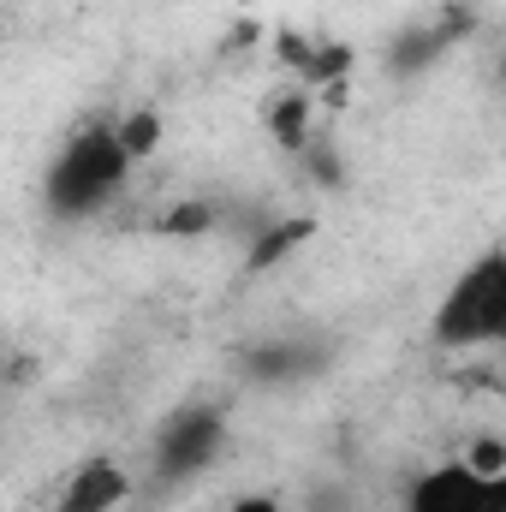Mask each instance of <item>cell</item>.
Instances as JSON below:
<instances>
[{"instance_id":"9c48e42d","label":"cell","mask_w":506,"mask_h":512,"mask_svg":"<svg viewBox=\"0 0 506 512\" xmlns=\"http://www.w3.org/2000/svg\"><path fill=\"white\" fill-rule=\"evenodd\" d=\"M310 233V221H292V227H280V233H268L262 245L251 251V268H268V262H280V251H292L298 239Z\"/></svg>"},{"instance_id":"8fae6325","label":"cell","mask_w":506,"mask_h":512,"mask_svg":"<svg viewBox=\"0 0 506 512\" xmlns=\"http://www.w3.org/2000/svg\"><path fill=\"white\" fill-rule=\"evenodd\" d=\"M227 512H280V501H274V495H239Z\"/></svg>"},{"instance_id":"ba28073f","label":"cell","mask_w":506,"mask_h":512,"mask_svg":"<svg viewBox=\"0 0 506 512\" xmlns=\"http://www.w3.org/2000/svg\"><path fill=\"white\" fill-rule=\"evenodd\" d=\"M459 459H465L471 471H483V477H506V441L501 435H477Z\"/></svg>"},{"instance_id":"8992f818","label":"cell","mask_w":506,"mask_h":512,"mask_svg":"<svg viewBox=\"0 0 506 512\" xmlns=\"http://www.w3.org/2000/svg\"><path fill=\"white\" fill-rule=\"evenodd\" d=\"M268 126H274V137H280L286 149H304V143H310V126H316L310 96H280L274 114H268Z\"/></svg>"},{"instance_id":"30bf717a","label":"cell","mask_w":506,"mask_h":512,"mask_svg":"<svg viewBox=\"0 0 506 512\" xmlns=\"http://www.w3.org/2000/svg\"><path fill=\"white\" fill-rule=\"evenodd\" d=\"M209 221H215V209H209V203H179L161 227H167V233H203Z\"/></svg>"},{"instance_id":"5b68a950","label":"cell","mask_w":506,"mask_h":512,"mask_svg":"<svg viewBox=\"0 0 506 512\" xmlns=\"http://www.w3.org/2000/svg\"><path fill=\"white\" fill-rule=\"evenodd\" d=\"M131 495V471L126 465H114V459H90V465H78L72 477H66V489H60V501L54 512H120Z\"/></svg>"},{"instance_id":"277c9868","label":"cell","mask_w":506,"mask_h":512,"mask_svg":"<svg viewBox=\"0 0 506 512\" xmlns=\"http://www.w3.org/2000/svg\"><path fill=\"white\" fill-rule=\"evenodd\" d=\"M221 441H227V417L215 405H185V411H173V423L155 441V471L167 483H185L221 453Z\"/></svg>"},{"instance_id":"6da1fadb","label":"cell","mask_w":506,"mask_h":512,"mask_svg":"<svg viewBox=\"0 0 506 512\" xmlns=\"http://www.w3.org/2000/svg\"><path fill=\"white\" fill-rule=\"evenodd\" d=\"M126 173H131V161L120 149V137H114V126H90L48 161L42 197H48L54 215H90V209H102L126 185Z\"/></svg>"},{"instance_id":"7a4b0ae2","label":"cell","mask_w":506,"mask_h":512,"mask_svg":"<svg viewBox=\"0 0 506 512\" xmlns=\"http://www.w3.org/2000/svg\"><path fill=\"white\" fill-rule=\"evenodd\" d=\"M506 334V256H477L441 298L435 310V346L447 352H471V346H495Z\"/></svg>"},{"instance_id":"3957f363","label":"cell","mask_w":506,"mask_h":512,"mask_svg":"<svg viewBox=\"0 0 506 512\" xmlns=\"http://www.w3.org/2000/svg\"><path fill=\"white\" fill-rule=\"evenodd\" d=\"M405 512H506V477H483V471H471L465 459L429 465V471L411 483Z\"/></svg>"},{"instance_id":"52a82bcc","label":"cell","mask_w":506,"mask_h":512,"mask_svg":"<svg viewBox=\"0 0 506 512\" xmlns=\"http://www.w3.org/2000/svg\"><path fill=\"white\" fill-rule=\"evenodd\" d=\"M114 137H120L126 161H143V155L155 149V137H161V120H155V114H126V120L114 126Z\"/></svg>"}]
</instances>
